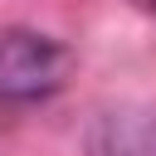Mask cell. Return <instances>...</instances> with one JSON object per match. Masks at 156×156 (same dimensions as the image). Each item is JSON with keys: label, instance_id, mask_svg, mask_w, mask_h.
I'll return each mask as SVG.
<instances>
[{"label": "cell", "instance_id": "6da1fadb", "mask_svg": "<svg viewBox=\"0 0 156 156\" xmlns=\"http://www.w3.org/2000/svg\"><path fill=\"white\" fill-rule=\"evenodd\" d=\"M73 54L39 29H5L0 34V102L24 107L44 102L68 83Z\"/></svg>", "mask_w": 156, "mask_h": 156}, {"label": "cell", "instance_id": "7a4b0ae2", "mask_svg": "<svg viewBox=\"0 0 156 156\" xmlns=\"http://www.w3.org/2000/svg\"><path fill=\"white\" fill-rule=\"evenodd\" d=\"M93 156H156V112L151 107H117L107 117H98Z\"/></svg>", "mask_w": 156, "mask_h": 156}, {"label": "cell", "instance_id": "3957f363", "mask_svg": "<svg viewBox=\"0 0 156 156\" xmlns=\"http://www.w3.org/2000/svg\"><path fill=\"white\" fill-rule=\"evenodd\" d=\"M141 5H146V10H151V15H156V0H141Z\"/></svg>", "mask_w": 156, "mask_h": 156}]
</instances>
